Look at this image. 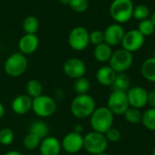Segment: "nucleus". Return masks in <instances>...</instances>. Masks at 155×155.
<instances>
[{
	"mask_svg": "<svg viewBox=\"0 0 155 155\" xmlns=\"http://www.w3.org/2000/svg\"><path fill=\"white\" fill-rule=\"evenodd\" d=\"M96 109L94 99L88 94H77L72 101L70 111L77 119H86L92 115Z\"/></svg>",
	"mask_w": 155,
	"mask_h": 155,
	"instance_id": "obj_1",
	"label": "nucleus"
},
{
	"mask_svg": "<svg viewBox=\"0 0 155 155\" xmlns=\"http://www.w3.org/2000/svg\"><path fill=\"white\" fill-rule=\"evenodd\" d=\"M89 118L93 131L104 134L113 127L114 114L107 108V106H101L96 108Z\"/></svg>",
	"mask_w": 155,
	"mask_h": 155,
	"instance_id": "obj_2",
	"label": "nucleus"
},
{
	"mask_svg": "<svg viewBox=\"0 0 155 155\" xmlns=\"http://www.w3.org/2000/svg\"><path fill=\"white\" fill-rule=\"evenodd\" d=\"M134 3L132 0H113L109 13L111 17L118 24H124L133 18Z\"/></svg>",
	"mask_w": 155,
	"mask_h": 155,
	"instance_id": "obj_3",
	"label": "nucleus"
},
{
	"mask_svg": "<svg viewBox=\"0 0 155 155\" xmlns=\"http://www.w3.org/2000/svg\"><path fill=\"white\" fill-rule=\"evenodd\" d=\"M28 61L25 55L17 52L6 58L4 64V71L10 77H19L26 71Z\"/></svg>",
	"mask_w": 155,
	"mask_h": 155,
	"instance_id": "obj_4",
	"label": "nucleus"
},
{
	"mask_svg": "<svg viewBox=\"0 0 155 155\" xmlns=\"http://www.w3.org/2000/svg\"><path fill=\"white\" fill-rule=\"evenodd\" d=\"M108 141L104 134L92 131L84 136V149L90 154L97 155L106 152Z\"/></svg>",
	"mask_w": 155,
	"mask_h": 155,
	"instance_id": "obj_5",
	"label": "nucleus"
},
{
	"mask_svg": "<svg viewBox=\"0 0 155 155\" xmlns=\"http://www.w3.org/2000/svg\"><path fill=\"white\" fill-rule=\"evenodd\" d=\"M57 109L55 101L49 95L42 94L33 99L32 111L35 114L41 118H47L52 116Z\"/></svg>",
	"mask_w": 155,
	"mask_h": 155,
	"instance_id": "obj_6",
	"label": "nucleus"
},
{
	"mask_svg": "<svg viewBox=\"0 0 155 155\" xmlns=\"http://www.w3.org/2000/svg\"><path fill=\"white\" fill-rule=\"evenodd\" d=\"M133 63V53H130L127 50L122 48L113 53L109 60V66L113 68V70H114L117 74L126 73L132 67Z\"/></svg>",
	"mask_w": 155,
	"mask_h": 155,
	"instance_id": "obj_7",
	"label": "nucleus"
},
{
	"mask_svg": "<svg viewBox=\"0 0 155 155\" xmlns=\"http://www.w3.org/2000/svg\"><path fill=\"white\" fill-rule=\"evenodd\" d=\"M70 47L77 52L84 51L90 44V33L84 26L74 27L68 35Z\"/></svg>",
	"mask_w": 155,
	"mask_h": 155,
	"instance_id": "obj_8",
	"label": "nucleus"
},
{
	"mask_svg": "<svg viewBox=\"0 0 155 155\" xmlns=\"http://www.w3.org/2000/svg\"><path fill=\"white\" fill-rule=\"evenodd\" d=\"M130 107L127 94L123 91H113L107 100V108L114 115H124Z\"/></svg>",
	"mask_w": 155,
	"mask_h": 155,
	"instance_id": "obj_9",
	"label": "nucleus"
},
{
	"mask_svg": "<svg viewBox=\"0 0 155 155\" xmlns=\"http://www.w3.org/2000/svg\"><path fill=\"white\" fill-rule=\"evenodd\" d=\"M144 42L145 36L142 35L138 29H132L128 32H125L121 45L124 49L130 53H134L143 46Z\"/></svg>",
	"mask_w": 155,
	"mask_h": 155,
	"instance_id": "obj_10",
	"label": "nucleus"
},
{
	"mask_svg": "<svg viewBox=\"0 0 155 155\" xmlns=\"http://www.w3.org/2000/svg\"><path fill=\"white\" fill-rule=\"evenodd\" d=\"M130 107L142 109L148 104L149 92L142 86H134L126 92Z\"/></svg>",
	"mask_w": 155,
	"mask_h": 155,
	"instance_id": "obj_11",
	"label": "nucleus"
},
{
	"mask_svg": "<svg viewBox=\"0 0 155 155\" xmlns=\"http://www.w3.org/2000/svg\"><path fill=\"white\" fill-rule=\"evenodd\" d=\"M63 70L67 77L75 80L77 78L84 76L87 68L85 63L83 60L74 57L69 58L64 62L63 65Z\"/></svg>",
	"mask_w": 155,
	"mask_h": 155,
	"instance_id": "obj_12",
	"label": "nucleus"
},
{
	"mask_svg": "<svg viewBox=\"0 0 155 155\" xmlns=\"http://www.w3.org/2000/svg\"><path fill=\"white\" fill-rule=\"evenodd\" d=\"M62 150L66 153L74 154L84 149V136L74 132L68 133L61 142Z\"/></svg>",
	"mask_w": 155,
	"mask_h": 155,
	"instance_id": "obj_13",
	"label": "nucleus"
},
{
	"mask_svg": "<svg viewBox=\"0 0 155 155\" xmlns=\"http://www.w3.org/2000/svg\"><path fill=\"white\" fill-rule=\"evenodd\" d=\"M125 31L121 24L114 23L108 25L104 31V43L110 46H116L122 43Z\"/></svg>",
	"mask_w": 155,
	"mask_h": 155,
	"instance_id": "obj_14",
	"label": "nucleus"
},
{
	"mask_svg": "<svg viewBox=\"0 0 155 155\" xmlns=\"http://www.w3.org/2000/svg\"><path fill=\"white\" fill-rule=\"evenodd\" d=\"M39 46V38L34 34H25L18 42L19 52L23 54H31L35 53Z\"/></svg>",
	"mask_w": 155,
	"mask_h": 155,
	"instance_id": "obj_15",
	"label": "nucleus"
},
{
	"mask_svg": "<svg viewBox=\"0 0 155 155\" xmlns=\"http://www.w3.org/2000/svg\"><path fill=\"white\" fill-rule=\"evenodd\" d=\"M33 98L27 94L17 95L11 104V108L13 112L18 115H25L32 110Z\"/></svg>",
	"mask_w": 155,
	"mask_h": 155,
	"instance_id": "obj_16",
	"label": "nucleus"
},
{
	"mask_svg": "<svg viewBox=\"0 0 155 155\" xmlns=\"http://www.w3.org/2000/svg\"><path fill=\"white\" fill-rule=\"evenodd\" d=\"M39 151L41 155H59L62 151L61 142L54 136H47L41 141Z\"/></svg>",
	"mask_w": 155,
	"mask_h": 155,
	"instance_id": "obj_17",
	"label": "nucleus"
},
{
	"mask_svg": "<svg viewBox=\"0 0 155 155\" xmlns=\"http://www.w3.org/2000/svg\"><path fill=\"white\" fill-rule=\"evenodd\" d=\"M117 73L113 70L109 65L100 67L96 72V80L97 82L104 86H112L114 84Z\"/></svg>",
	"mask_w": 155,
	"mask_h": 155,
	"instance_id": "obj_18",
	"label": "nucleus"
},
{
	"mask_svg": "<svg viewBox=\"0 0 155 155\" xmlns=\"http://www.w3.org/2000/svg\"><path fill=\"white\" fill-rule=\"evenodd\" d=\"M112 46L108 45L105 43H102L100 45H95L94 50V58L100 63L109 62L112 54H113Z\"/></svg>",
	"mask_w": 155,
	"mask_h": 155,
	"instance_id": "obj_19",
	"label": "nucleus"
},
{
	"mask_svg": "<svg viewBox=\"0 0 155 155\" xmlns=\"http://www.w3.org/2000/svg\"><path fill=\"white\" fill-rule=\"evenodd\" d=\"M142 75L149 82L155 83V57L145 59L141 65Z\"/></svg>",
	"mask_w": 155,
	"mask_h": 155,
	"instance_id": "obj_20",
	"label": "nucleus"
},
{
	"mask_svg": "<svg viewBox=\"0 0 155 155\" xmlns=\"http://www.w3.org/2000/svg\"><path fill=\"white\" fill-rule=\"evenodd\" d=\"M131 87V79L126 73H120L116 74L115 80L112 84L113 91L127 92Z\"/></svg>",
	"mask_w": 155,
	"mask_h": 155,
	"instance_id": "obj_21",
	"label": "nucleus"
},
{
	"mask_svg": "<svg viewBox=\"0 0 155 155\" xmlns=\"http://www.w3.org/2000/svg\"><path fill=\"white\" fill-rule=\"evenodd\" d=\"M29 133L36 135L41 140L45 139L48 136L49 134V127L47 124L44 121H35L32 123L29 128Z\"/></svg>",
	"mask_w": 155,
	"mask_h": 155,
	"instance_id": "obj_22",
	"label": "nucleus"
},
{
	"mask_svg": "<svg viewBox=\"0 0 155 155\" xmlns=\"http://www.w3.org/2000/svg\"><path fill=\"white\" fill-rule=\"evenodd\" d=\"M25 89H26V94L33 99L43 94V85L36 79H32L28 81Z\"/></svg>",
	"mask_w": 155,
	"mask_h": 155,
	"instance_id": "obj_23",
	"label": "nucleus"
},
{
	"mask_svg": "<svg viewBox=\"0 0 155 155\" xmlns=\"http://www.w3.org/2000/svg\"><path fill=\"white\" fill-rule=\"evenodd\" d=\"M141 123L146 129L155 132V108H149L143 113Z\"/></svg>",
	"mask_w": 155,
	"mask_h": 155,
	"instance_id": "obj_24",
	"label": "nucleus"
},
{
	"mask_svg": "<svg viewBox=\"0 0 155 155\" xmlns=\"http://www.w3.org/2000/svg\"><path fill=\"white\" fill-rule=\"evenodd\" d=\"M23 29L25 34H34L35 35L39 29V21L34 15H29L25 18L23 22Z\"/></svg>",
	"mask_w": 155,
	"mask_h": 155,
	"instance_id": "obj_25",
	"label": "nucleus"
},
{
	"mask_svg": "<svg viewBox=\"0 0 155 155\" xmlns=\"http://www.w3.org/2000/svg\"><path fill=\"white\" fill-rule=\"evenodd\" d=\"M124 117L128 123L132 124H137L142 122L143 113L140 111V109L129 107L124 114Z\"/></svg>",
	"mask_w": 155,
	"mask_h": 155,
	"instance_id": "obj_26",
	"label": "nucleus"
},
{
	"mask_svg": "<svg viewBox=\"0 0 155 155\" xmlns=\"http://www.w3.org/2000/svg\"><path fill=\"white\" fill-rule=\"evenodd\" d=\"M90 88H91L90 81L84 76L74 80V89L77 94H86L90 91Z\"/></svg>",
	"mask_w": 155,
	"mask_h": 155,
	"instance_id": "obj_27",
	"label": "nucleus"
},
{
	"mask_svg": "<svg viewBox=\"0 0 155 155\" xmlns=\"http://www.w3.org/2000/svg\"><path fill=\"white\" fill-rule=\"evenodd\" d=\"M151 15V11L150 8L143 4H140L134 6V13H133V17L138 21H143L145 19H148Z\"/></svg>",
	"mask_w": 155,
	"mask_h": 155,
	"instance_id": "obj_28",
	"label": "nucleus"
},
{
	"mask_svg": "<svg viewBox=\"0 0 155 155\" xmlns=\"http://www.w3.org/2000/svg\"><path fill=\"white\" fill-rule=\"evenodd\" d=\"M41 139L39 137H37L36 135L33 134H27L25 135V137L24 138V141H23V144H24V147L26 149V150H29V151H34L35 150L37 147H39L40 143H41Z\"/></svg>",
	"mask_w": 155,
	"mask_h": 155,
	"instance_id": "obj_29",
	"label": "nucleus"
},
{
	"mask_svg": "<svg viewBox=\"0 0 155 155\" xmlns=\"http://www.w3.org/2000/svg\"><path fill=\"white\" fill-rule=\"evenodd\" d=\"M137 29L144 36H150L154 33L155 25H153V23L151 21V19L148 18V19L140 21Z\"/></svg>",
	"mask_w": 155,
	"mask_h": 155,
	"instance_id": "obj_30",
	"label": "nucleus"
},
{
	"mask_svg": "<svg viewBox=\"0 0 155 155\" xmlns=\"http://www.w3.org/2000/svg\"><path fill=\"white\" fill-rule=\"evenodd\" d=\"M15 140V134L10 128H3L0 130V144L8 146L13 143Z\"/></svg>",
	"mask_w": 155,
	"mask_h": 155,
	"instance_id": "obj_31",
	"label": "nucleus"
},
{
	"mask_svg": "<svg viewBox=\"0 0 155 155\" xmlns=\"http://www.w3.org/2000/svg\"><path fill=\"white\" fill-rule=\"evenodd\" d=\"M70 8L76 13H84L88 9V0H71L69 4Z\"/></svg>",
	"mask_w": 155,
	"mask_h": 155,
	"instance_id": "obj_32",
	"label": "nucleus"
},
{
	"mask_svg": "<svg viewBox=\"0 0 155 155\" xmlns=\"http://www.w3.org/2000/svg\"><path fill=\"white\" fill-rule=\"evenodd\" d=\"M106 139L108 142H111V143H118L121 138H122V134H121V131L115 127H112L110 128L105 134H104Z\"/></svg>",
	"mask_w": 155,
	"mask_h": 155,
	"instance_id": "obj_33",
	"label": "nucleus"
},
{
	"mask_svg": "<svg viewBox=\"0 0 155 155\" xmlns=\"http://www.w3.org/2000/svg\"><path fill=\"white\" fill-rule=\"evenodd\" d=\"M90 43L94 45L104 43V32L101 30H94L92 33H90Z\"/></svg>",
	"mask_w": 155,
	"mask_h": 155,
	"instance_id": "obj_34",
	"label": "nucleus"
},
{
	"mask_svg": "<svg viewBox=\"0 0 155 155\" xmlns=\"http://www.w3.org/2000/svg\"><path fill=\"white\" fill-rule=\"evenodd\" d=\"M148 104L151 108H155V90H152L148 94Z\"/></svg>",
	"mask_w": 155,
	"mask_h": 155,
	"instance_id": "obj_35",
	"label": "nucleus"
},
{
	"mask_svg": "<svg viewBox=\"0 0 155 155\" xmlns=\"http://www.w3.org/2000/svg\"><path fill=\"white\" fill-rule=\"evenodd\" d=\"M73 132H74V133H76V134H82L83 132H84V127H83V125H82V124H76V125L74 126Z\"/></svg>",
	"mask_w": 155,
	"mask_h": 155,
	"instance_id": "obj_36",
	"label": "nucleus"
},
{
	"mask_svg": "<svg viewBox=\"0 0 155 155\" xmlns=\"http://www.w3.org/2000/svg\"><path fill=\"white\" fill-rule=\"evenodd\" d=\"M5 109L4 104L0 102V120L5 116Z\"/></svg>",
	"mask_w": 155,
	"mask_h": 155,
	"instance_id": "obj_37",
	"label": "nucleus"
},
{
	"mask_svg": "<svg viewBox=\"0 0 155 155\" xmlns=\"http://www.w3.org/2000/svg\"><path fill=\"white\" fill-rule=\"evenodd\" d=\"M4 155H23L21 153L17 152V151H9L7 153H5Z\"/></svg>",
	"mask_w": 155,
	"mask_h": 155,
	"instance_id": "obj_38",
	"label": "nucleus"
},
{
	"mask_svg": "<svg viewBox=\"0 0 155 155\" xmlns=\"http://www.w3.org/2000/svg\"><path fill=\"white\" fill-rule=\"evenodd\" d=\"M150 19H151V21L153 23V25H155V11L154 12H153L152 14H151V15H150V17H149Z\"/></svg>",
	"mask_w": 155,
	"mask_h": 155,
	"instance_id": "obj_39",
	"label": "nucleus"
},
{
	"mask_svg": "<svg viewBox=\"0 0 155 155\" xmlns=\"http://www.w3.org/2000/svg\"><path fill=\"white\" fill-rule=\"evenodd\" d=\"M59 1H60V3H61L62 5H69V4H70V1H71V0H59Z\"/></svg>",
	"mask_w": 155,
	"mask_h": 155,
	"instance_id": "obj_40",
	"label": "nucleus"
},
{
	"mask_svg": "<svg viewBox=\"0 0 155 155\" xmlns=\"http://www.w3.org/2000/svg\"><path fill=\"white\" fill-rule=\"evenodd\" d=\"M97 155H109L106 152H104V153H99V154H97Z\"/></svg>",
	"mask_w": 155,
	"mask_h": 155,
	"instance_id": "obj_41",
	"label": "nucleus"
},
{
	"mask_svg": "<svg viewBox=\"0 0 155 155\" xmlns=\"http://www.w3.org/2000/svg\"><path fill=\"white\" fill-rule=\"evenodd\" d=\"M152 155H155V147L153 149V152H152Z\"/></svg>",
	"mask_w": 155,
	"mask_h": 155,
	"instance_id": "obj_42",
	"label": "nucleus"
},
{
	"mask_svg": "<svg viewBox=\"0 0 155 155\" xmlns=\"http://www.w3.org/2000/svg\"><path fill=\"white\" fill-rule=\"evenodd\" d=\"M153 56L155 57V49H154V51H153Z\"/></svg>",
	"mask_w": 155,
	"mask_h": 155,
	"instance_id": "obj_43",
	"label": "nucleus"
},
{
	"mask_svg": "<svg viewBox=\"0 0 155 155\" xmlns=\"http://www.w3.org/2000/svg\"><path fill=\"white\" fill-rule=\"evenodd\" d=\"M36 155H41V154H40V153H39V154H36Z\"/></svg>",
	"mask_w": 155,
	"mask_h": 155,
	"instance_id": "obj_44",
	"label": "nucleus"
}]
</instances>
